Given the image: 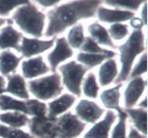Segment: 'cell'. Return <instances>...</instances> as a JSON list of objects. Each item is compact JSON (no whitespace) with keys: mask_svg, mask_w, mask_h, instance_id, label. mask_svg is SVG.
<instances>
[{"mask_svg":"<svg viewBox=\"0 0 148 138\" xmlns=\"http://www.w3.org/2000/svg\"><path fill=\"white\" fill-rule=\"evenodd\" d=\"M116 114L118 121L116 125L113 127V129H111L110 138H126L127 137V132H126V129H127V124H126L127 116H126L124 109Z\"/></svg>","mask_w":148,"mask_h":138,"instance_id":"29","label":"cell"},{"mask_svg":"<svg viewBox=\"0 0 148 138\" xmlns=\"http://www.w3.org/2000/svg\"><path fill=\"white\" fill-rule=\"evenodd\" d=\"M88 33L90 35L89 37H91L97 44L109 47L111 49H117V46L110 39L108 29L98 22H93L88 25Z\"/></svg>","mask_w":148,"mask_h":138,"instance_id":"20","label":"cell"},{"mask_svg":"<svg viewBox=\"0 0 148 138\" xmlns=\"http://www.w3.org/2000/svg\"><path fill=\"white\" fill-rule=\"evenodd\" d=\"M12 20H7L5 19V18H0V28H1L3 25H5L6 24H12Z\"/></svg>","mask_w":148,"mask_h":138,"instance_id":"42","label":"cell"},{"mask_svg":"<svg viewBox=\"0 0 148 138\" xmlns=\"http://www.w3.org/2000/svg\"><path fill=\"white\" fill-rule=\"evenodd\" d=\"M58 69L60 72L62 86H65L72 95L80 97L81 86L89 71L88 69L75 60L64 63Z\"/></svg>","mask_w":148,"mask_h":138,"instance_id":"5","label":"cell"},{"mask_svg":"<svg viewBox=\"0 0 148 138\" xmlns=\"http://www.w3.org/2000/svg\"><path fill=\"white\" fill-rule=\"evenodd\" d=\"M95 16L102 23L113 24L130 21L135 16V13L132 12H127V10L111 9L100 6L96 10Z\"/></svg>","mask_w":148,"mask_h":138,"instance_id":"14","label":"cell"},{"mask_svg":"<svg viewBox=\"0 0 148 138\" xmlns=\"http://www.w3.org/2000/svg\"><path fill=\"white\" fill-rule=\"evenodd\" d=\"M74 56V50L68 44L66 38L60 37L55 39V48L50 52L46 58L49 64L50 71L53 73L57 72L58 68L61 63L65 62L66 60L71 58Z\"/></svg>","mask_w":148,"mask_h":138,"instance_id":"10","label":"cell"},{"mask_svg":"<svg viewBox=\"0 0 148 138\" xmlns=\"http://www.w3.org/2000/svg\"><path fill=\"white\" fill-rule=\"evenodd\" d=\"M14 23L26 34L39 39L44 36L46 15L41 12L34 2L26 1L24 5L17 8L12 13Z\"/></svg>","mask_w":148,"mask_h":138,"instance_id":"3","label":"cell"},{"mask_svg":"<svg viewBox=\"0 0 148 138\" xmlns=\"http://www.w3.org/2000/svg\"><path fill=\"white\" fill-rule=\"evenodd\" d=\"M129 23H130V27L133 28V30H143V28L145 27L142 19L140 17H137L136 15L129 21Z\"/></svg>","mask_w":148,"mask_h":138,"instance_id":"37","label":"cell"},{"mask_svg":"<svg viewBox=\"0 0 148 138\" xmlns=\"http://www.w3.org/2000/svg\"><path fill=\"white\" fill-rule=\"evenodd\" d=\"M29 133L34 138H57L56 118L45 117L29 118L27 123Z\"/></svg>","mask_w":148,"mask_h":138,"instance_id":"7","label":"cell"},{"mask_svg":"<svg viewBox=\"0 0 148 138\" xmlns=\"http://www.w3.org/2000/svg\"><path fill=\"white\" fill-rule=\"evenodd\" d=\"M26 1H0V18L8 17L10 12H14L20 6L24 5Z\"/></svg>","mask_w":148,"mask_h":138,"instance_id":"35","label":"cell"},{"mask_svg":"<svg viewBox=\"0 0 148 138\" xmlns=\"http://www.w3.org/2000/svg\"><path fill=\"white\" fill-rule=\"evenodd\" d=\"M75 116L86 124H95L105 114L104 108L93 101L81 99L75 107Z\"/></svg>","mask_w":148,"mask_h":138,"instance_id":"9","label":"cell"},{"mask_svg":"<svg viewBox=\"0 0 148 138\" xmlns=\"http://www.w3.org/2000/svg\"><path fill=\"white\" fill-rule=\"evenodd\" d=\"M0 138H34L29 133L0 124Z\"/></svg>","mask_w":148,"mask_h":138,"instance_id":"33","label":"cell"},{"mask_svg":"<svg viewBox=\"0 0 148 138\" xmlns=\"http://www.w3.org/2000/svg\"><path fill=\"white\" fill-rule=\"evenodd\" d=\"M103 1H69L53 8L47 12L48 24L45 37L53 38L62 34L67 28L79 24L81 20L95 17L97 9Z\"/></svg>","mask_w":148,"mask_h":138,"instance_id":"1","label":"cell"},{"mask_svg":"<svg viewBox=\"0 0 148 138\" xmlns=\"http://www.w3.org/2000/svg\"><path fill=\"white\" fill-rule=\"evenodd\" d=\"M147 71V54L146 52H144L140 57L139 58L138 62L136 63L134 68L132 69L130 73H129L128 78L132 79V78H136V77H140L143 74L146 73Z\"/></svg>","mask_w":148,"mask_h":138,"instance_id":"34","label":"cell"},{"mask_svg":"<svg viewBox=\"0 0 148 138\" xmlns=\"http://www.w3.org/2000/svg\"><path fill=\"white\" fill-rule=\"evenodd\" d=\"M23 34L12 24H7L0 29V50L14 49L18 51Z\"/></svg>","mask_w":148,"mask_h":138,"instance_id":"17","label":"cell"},{"mask_svg":"<svg viewBox=\"0 0 148 138\" xmlns=\"http://www.w3.org/2000/svg\"><path fill=\"white\" fill-rule=\"evenodd\" d=\"M109 57L104 54H89V53H83L79 52L77 54V62L83 65L88 70L96 68L97 66H100L105 60H107Z\"/></svg>","mask_w":148,"mask_h":138,"instance_id":"27","label":"cell"},{"mask_svg":"<svg viewBox=\"0 0 148 138\" xmlns=\"http://www.w3.org/2000/svg\"><path fill=\"white\" fill-rule=\"evenodd\" d=\"M77 101V97L70 93H64L57 97L47 104V117L57 118L67 113Z\"/></svg>","mask_w":148,"mask_h":138,"instance_id":"15","label":"cell"},{"mask_svg":"<svg viewBox=\"0 0 148 138\" xmlns=\"http://www.w3.org/2000/svg\"><path fill=\"white\" fill-rule=\"evenodd\" d=\"M100 86L98 85L96 75L93 72H89L84 78L81 86V93L89 99L95 100L98 97Z\"/></svg>","mask_w":148,"mask_h":138,"instance_id":"25","label":"cell"},{"mask_svg":"<svg viewBox=\"0 0 148 138\" xmlns=\"http://www.w3.org/2000/svg\"><path fill=\"white\" fill-rule=\"evenodd\" d=\"M108 32H109L110 36V39H114L115 41H124V39H127L129 34H130L128 25L125 23L110 24V28L108 29Z\"/></svg>","mask_w":148,"mask_h":138,"instance_id":"32","label":"cell"},{"mask_svg":"<svg viewBox=\"0 0 148 138\" xmlns=\"http://www.w3.org/2000/svg\"><path fill=\"white\" fill-rule=\"evenodd\" d=\"M27 85L28 92L41 101L56 99L63 91L60 74L58 72L30 80Z\"/></svg>","mask_w":148,"mask_h":138,"instance_id":"4","label":"cell"},{"mask_svg":"<svg viewBox=\"0 0 148 138\" xmlns=\"http://www.w3.org/2000/svg\"><path fill=\"white\" fill-rule=\"evenodd\" d=\"M54 45H55V38L47 39V41H42L40 39L28 38L24 36L17 52L21 54L22 57L31 58V57L38 56L39 54H44L54 47Z\"/></svg>","mask_w":148,"mask_h":138,"instance_id":"8","label":"cell"},{"mask_svg":"<svg viewBox=\"0 0 148 138\" xmlns=\"http://www.w3.org/2000/svg\"><path fill=\"white\" fill-rule=\"evenodd\" d=\"M6 88V79L4 76L0 75V95L4 94Z\"/></svg>","mask_w":148,"mask_h":138,"instance_id":"40","label":"cell"},{"mask_svg":"<svg viewBox=\"0 0 148 138\" xmlns=\"http://www.w3.org/2000/svg\"><path fill=\"white\" fill-rule=\"evenodd\" d=\"M22 76L25 79L34 80L45 76L50 71V68L42 56L31 57L22 61L21 64Z\"/></svg>","mask_w":148,"mask_h":138,"instance_id":"13","label":"cell"},{"mask_svg":"<svg viewBox=\"0 0 148 138\" xmlns=\"http://www.w3.org/2000/svg\"><path fill=\"white\" fill-rule=\"evenodd\" d=\"M22 56H17L15 54L10 50L2 51L0 53V73L2 76H8L14 74L22 61Z\"/></svg>","mask_w":148,"mask_h":138,"instance_id":"21","label":"cell"},{"mask_svg":"<svg viewBox=\"0 0 148 138\" xmlns=\"http://www.w3.org/2000/svg\"><path fill=\"white\" fill-rule=\"evenodd\" d=\"M85 38L84 27L82 24H77L70 28L67 34L66 41L73 50H80Z\"/></svg>","mask_w":148,"mask_h":138,"instance_id":"26","label":"cell"},{"mask_svg":"<svg viewBox=\"0 0 148 138\" xmlns=\"http://www.w3.org/2000/svg\"><path fill=\"white\" fill-rule=\"evenodd\" d=\"M80 51L83 53L104 54V56H107L109 58H114L117 54L114 51L108 50V49L103 48V47H101L99 44H97V43L93 41L91 37H86L85 38V41L81 46Z\"/></svg>","mask_w":148,"mask_h":138,"instance_id":"28","label":"cell"},{"mask_svg":"<svg viewBox=\"0 0 148 138\" xmlns=\"http://www.w3.org/2000/svg\"><path fill=\"white\" fill-rule=\"evenodd\" d=\"M147 81L143 76L132 78L129 80L124 92V107L125 109L134 108L135 105L142 100L143 93L145 92Z\"/></svg>","mask_w":148,"mask_h":138,"instance_id":"11","label":"cell"},{"mask_svg":"<svg viewBox=\"0 0 148 138\" xmlns=\"http://www.w3.org/2000/svg\"><path fill=\"white\" fill-rule=\"evenodd\" d=\"M0 111L3 112H21L28 116L26 101L16 99L8 94L0 95Z\"/></svg>","mask_w":148,"mask_h":138,"instance_id":"23","label":"cell"},{"mask_svg":"<svg viewBox=\"0 0 148 138\" xmlns=\"http://www.w3.org/2000/svg\"><path fill=\"white\" fill-rule=\"evenodd\" d=\"M28 116L31 117H45L47 116V104L37 99H28L26 101Z\"/></svg>","mask_w":148,"mask_h":138,"instance_id":"31","label":"cell"},{"mask_svg":"<svg viewBox=\"0 0 148 138\" xmlns=\"http://www.w3.org/2000/svg\"><path fill=\"white\" fill-rule=\"evenodd\" d=\"M5 92L22 101L29 99V92L27 89L26 79L18 73H14L7 77Z\"/></svg>","mask_w":148,"mask_h":138,"instance_id":"16","label":"cell"},{"mask_svg":"<svg viewBox=\"0 0 148 138\" xmlns=\"http://www.w3.org/2000/svg\"><path fill=\"white\" fill-rule=\"evenodd\" d=\"M126 138H147V136L140 133L138 131L133 128V126H130V128H129V133H127V137Z\"/></svg>","mask_w":148,"mask_h":138,"instance_id":"38","label":"cell"},{"mask_svg":"<svg viewBox=\"0 0 148 138\" xmlns=\"http://www.w3.org/2000/svg\"><path fill=\"white\" fill-rule=\"evenodd\" d=\"M145 1H133V0H111V1H104L103 3L108 6H110L111 9H117V10H127V12H137L142 4Z\"/></svg>","mask_w":148,"mask_h":138,"instance_id":"30","label":"cell"},{"mask_svg":"<svg viewBox=\"0 0 148 138\" xmlns=\"http://www.w3.org/2000/svg\"><path fill=\"white\" fill-rule=\"evenodd\" d=\"M87 124L82 122L72 112H67L56 118L57 138H78Z\"/></svg>","mask_w":148,"mask_h":138,"instance_id":"6","label":"cell"},{"mask_svg":"<svg viewBox=\"0 0 148 138\" xmlns=\"http://www.w3.org/2000/svg\"><path fill=\"white\" fill-rule=\"evenodd\" d=\"M127 118H130L134 125L135 130L140 133L146 135L147 134V110L142 108H128L124 109Z\"/></svg>","mask_w":148,"mask_h":138,"instance_id":"22","label":"cell"},{"mask_svg":"<svg viewBox=\"0 0 148 138\" xmlns=\"http://www.w3.org/2000/svg\"><path fill=\"white\" fill-rule=\"evenodd\" d=\"M35 4H39L42 8L47 9V8H55L60 4V0H39V1L34 2Z\"/></svg>","mask_w":148,"mask_h":138,"instance_id":"36","label":"cell"},{"mask_svg":"<svg viewBox=\"0 0 148 138\" xmlns=\"http://www.w3.org/2000/svg\"><path fill=\"white\" fill-rule=\"evenodd\" d=\"M116 119L117 114L114 111L108 110L104 118L92 124L83 135V138H110L111 129Z\"/></svg>","mask_w":148,"mask_h":138,"instance_id":"12","label":"cell"},{"mask_svg":"<svg viewBox=\"0 0 148 138\" xmlns=\"http://www.w3.org/2000/svg\"><path fill=\"white\" fill-rule=\"evenodd\" d=\"M29 121V117L21 112H3L0 114V122L3 125L21 129L26 127Z\"/></svg>","mask_w":148,"mask_h":138,"instance_id":"24","label":"cell"},{"mask_svg":"<svg viewBox=\"0 0 148 138\" xmlns=\"http://www.w3.org/2000/svg\"><path fill=\"white\" fill-rule=\"evenodd\" d=\"M120 56L121 70L116 78V84H123L128 79L137 56L146 52L145 35L143 30H133L124 43L117 46Z\"/></svg>","mask_w":148,"mask_h":138,"instance_id":"2","label":"cell"},{"mask_svg":"<svg viewBox=\"0 0 148 138\" xmlns=\"http://www.w3.org/2000/svg\"><path fill=\"white\" fill-rule=\"evenodd\" d=\"M119 74L117 61L114 58H108L100 65L98 70V83L101 86H108L116 80Z\"/></svg>","mask_w":148,"mask_h":138,"instance_id":"18","label":"cell"},{"mask_svg":"<svg viewBox=\"0 0 148 138\" xmlns=\"http://www.w3.org/2000/svg\"><path fill=\"white\" fill-rule=\"evenodd\" d=\"M123 84H116L110 88L103 90L100 94V101L103 106L108 110L116 111L117 113L123 110L120 105L121 101V88Z\"/></svg>","mask_w":148,"mask_h":138,"instance_id":"19","label":"cell"},{"mask_svg":"<svg viewBox=\"0 0 148 138\" xmlns=\"http://www.w3.org/2000/svg\"><path fill=\"white\" fill-rule=\"evenodd\" d=\"M138 108H142V109H147V97L146 96H144L143 97V100H140L138 103Z\"/></svg>","mask_w":148,"mask_h":138,"instance_id":"41","label":"cell"},{"mask_svg":"<svg viewBox=\"0 0 148 138\" xmlns=\"http://www.w3.org/2000/svg\"><path fill=\"white\" fill-rule=\"evenodd\" d=\"M146 9H147V2L145 1L143 3V8H142V10H140V19H142V21L143 22V24H147V17H146Z\"/></svg>","mask_w":148,"mask_h":138,"instance_id":"39","label":"cell"}]
</instances>
